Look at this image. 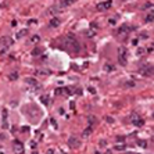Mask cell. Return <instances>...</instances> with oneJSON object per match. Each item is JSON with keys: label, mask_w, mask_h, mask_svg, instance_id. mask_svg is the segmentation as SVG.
Returning a JSON list of instances; mask_svg holds the SVG:
<instances>
[{"label": "cell", "mask_w": 154, "mask_h": 154, "mask_svg": "<svg viewBox=\"0 0 154 154\" xmlns=\"http://www.w3.org/2000/svg\"><path fill=\"white\" fill-rule=\"evenodd\" d=\"M13 150L16 154H22L24 153V145L20 140H14L13 142Z\"/></svg>", "instance_id": "6da1fadb"}, {"label": "cell", "mask_w": 154, "mask_h": 154, "mask_svg": "<svg viewBox=\"0 0 154 154\" xmlns=\"http://www.w3.org/2000/svg\"><path fill=\"white\" fill-rule=\"evenodd\" d=\"M118 60H119V62L122 65H126V50L123 47L118 50Z\"/></svg>", "instance_id": "7a4b0ae2"}, {"label": "cell", "mask_w": 154, "mask_h": 154, "mask_svg": "<svg viewBox=\"0 0 154 154\" xmlns=\"http://www.w3.org/2000/svg\"><path fill=\"white\" fill-rule=\"evenodd\" d=\"M68 146L71 149H78V147L81 146V142H79V139L75 138V136H71L68 140Z\"/></svg>", "instance_id": "3957f363"}, {"label": "cell", "mask_w": 154, "mask_h": 154, "mask_svg": "<svg viewBox=\"0 0 154 154\" xmlns=\"http://www.w3.org/2000/svg\"><path fill=\"white\" fill-rule=\"evenodd\" d=\"M131 121L133 125H136V126H142L143 123H145V121H143V118H140L139 115H136V114H132L131 115Z\"/></svg>", "instance_id": "277c9868"}, {"label": "cell", "mask_w": 154, "mask_h": 154, "mask_svg": "<svg viewBox=\"0 0 154 154\" xmlns=\"http://www.w3.org/2000/svg\"><path fill=\"white\" fill-rule=\"evenodd\" d=\"M110 7H111V0H107V1H103V3H99V4H97V10H100V11L108 10Z\"/></svg>", "instance_id": "5b68a950"}, {"label": "cell", "mask_w": 154, "mask_h": 154, "mask_svg": "<svg viewBox=\"0 0 154 154\" xmlns=\"http://www.w3.org/2000/svg\"><path fill=\"white\" fill-rule=\"evenodd\" d=\"M1 115H3V129H7L8 123H7V118H8V111L6 108L1 110Z\"/></svg>", "instance_id": "8992f818"}, {"label": "cell", "mask_w": 154, "mask_h": 154, "mask_svg": "<svg viewBox=\"0 0 154 154\" xmlns=\"http://www.w3.org/2000/svg\"><path fill=\"white\" fill-rule=\"evenodd\" d=\"M0 45L4 47L11 46V45H13V39L8 38V36H4V38H1V40H0Z\"/></svg>", "instance_id": "52a82bcc"}, {"label": "cell", "mask_w": 154, "mask_h": 154, "mask_svg": "<svg viewBox=\"0 0 154 154\" xmlns=\"http://www.w3.org/2000/svg\"><path fill=\"white\" fill-rule=\"evenodd\" d=\"M25 82L31 86V88H33V89H38L39 88L38 81H36V79H33V78H26V79H25Z\"/></svg>", "instance_id": "ba28073f"}, {"label": "cell", "mask_w": 154, "mask_h": 154, "mask_svg": "<svg viewBox=\"0 0 154 154\" xmlns=\"http://www.w3.org/2000/svg\"><path fill=\"white\" fill-rule=\"evenodd\" d=\"M77 0H60V7H69L71 4H74Z\"/></svg>", "instance_id": "9c48e42d"}, {"label": "cell", "mask_w": 154, "mask_h": 154, "mask_svg": "<svg viewBox=\"0 0 154 154\" xmlns=\"http://www.w3.org/2000/svg\"><path fill=\"white\" fill-rule=\"evenodd\" d=\"M58 25H60V20L57 17H53L50 20V26H58Z\"/></svg>", "instance_id": "30bf717a"}, {"label": "cell", "mask_w": 154, "mask_h": 154, "mask_svg": "<svg viewBox=\"0 0 154 154\" xmlns=\"http://www.w3.org/2000/svg\"><path fill=\"white\" fill-rule=\"evenodd\" d=\"M92 133V125H89L88 128H86L85 131H83V138H86V136H89Z\"/></svg>", "instance_id": "8fae6325"}, {"label": "cell", "mask_w": 154, "mask_h": 154, "mask_svg": "<svg viewBox=\"0 0 154 154\" xmlns=\"http://www.w3.org/2000/svg\"><path fill=\"white\" fill-rule=\"evenodd\" d=\"M40 101H42L45 106H49V96H42V97H40Z\"/></svg>", "instance_id": "7c38bea8"}, {"label": "cell", "mask_w": 154, "mask_h": 154, "mask_svg": "<svg viewBox=\"0 0 154 154\" xmlns=\"http://www.w3.org/2000/svg\"><path fill=\"white\" fill-rule=\"evenodd\" d=\"M54 94H56V96L62 94V88H57V89H54Z\"/></svg>", "instance_id": "4fadbf2b"}, {"label": "cell", "mask_w": 154, "mask_h": 154, "mask_svg": "<svg viewBox=\"0 0 154 154\" xmlns=\"http://www.w3.org/2000/svg\"><path fill=\"white\" fill-rule=\"evenodd\" d=\"M62 94L69 96V94H71V89H68V88H62Z\"/></svg>", "instance_id": "5bb4252c"}, {"label": "cell", "mask_w": 154, "mask_h": 154, "mask_svg": "<svg viewBox=\"0 0 154 154\" xmlns=\"http://www.w3.org/2000/svg\"><path fill=\"white\" fill-rule=\"evenodd\" d=\"M8 78H10V81H16V79H18V74H17V72H13Z\"/></svg>", "instance_id": "9a60e30c"}, {"label": "cell", "mask_w": 154, "mask_h": 154, "mask_svg": "<svg viewBox=\"0 0 154 154\" xmlns=\"http://www.w3.org/2000/svg\"><path fill=\"white\" fill-rule=\"evenodd\" d=\"M38 72L40 74V75H49V74H50L49 69H40V71H38Z\"/></svg>", "instance_id": "2e32d148"}, {"label": "cell", "mask_w": 154, "mask_h": 154, "mask_svg": "<svg viewBox=\"0 0 154 154\" xmlns=\"http://www.w3.org/2000/svg\"><path fill=\"white\" fill-rule=\"evenodd\" d=\"M31 40H32V43H38L39 40H40V38H39L38 35H33V36H32V39H31Z\"/></svg>", "instance_id": "e0dca14e"}, {"label": "cell", "mask_w": 154, "mask_h": 154, "mask_svg": "<svg viewBox=\"0 0 154 154\" xmlns=\"http://www.w3.org/2000/svg\"><path fill=\"white\" fill-rule=\"evenodd\" d=\"M26 29H24V31H21V32H18V35H17V38H22V36H25L26 35Z\"/></svg>", "instance_id": "ac0fdd59"}, {"label": "cell", "mask_w": 154, "mask_h": 154, "mask_svg": "<svg viewBox=\"0 0 154 154\" xmlns=\"http://www.w3.org/2000/svg\"><path fill=\"white\" fill-rule=\"evenodd\" d=\"M40 53H42V50H40V49H35V50L32 52V56H39Z\"/></svg>", "instance_id": "d6986e66"}, {"label": "cell", "mask_w": 154, "mask_h": 154, "mask_svg": "<svg viewBox=\"0 0 154 154\" xmlns=\"http://www.w3.org/2000/svg\"><path fill=\"white\" fill-rule=\"evenodd\" d=\"M115 149L117 150H123V149H125V145H121V146L118 145V146H115Z\"/></svg>", "instance_id": "ffe728a7"}, {"label": "cell", "mask_w": 154, "mask_h": 154, "mask_svg": "<svg viewBox=\"0 0 154 154\" xmlns=\"http://www.w3.org/2000/svg\"><path fill=\"white\" fill-rule=\"evenodd\" d=\"M139 146H140V147H146L147 143H146V142H139Z\"/></svg>", "instance_id": "44dd1931"}, {"label": "cell", "mask_w": 154, "mask_h": 154, "mask_svg": "<svg viewBox=\"0 0 154 154\" xmlns=\"http://www.w3.org/2000/svg\"><path fill=\"white\" fill-rule=\"evenodd\" d=\"M46 154H54V150H53V149H49Z\"/></svg>", "instance_id": "7402d4cb"}, {"label": "cell", "mask_w": 154, "mask_h": 154, "mask_svg": "<svg viewBox=\"0 0 154 154\" xmlns=\"http://www.w3.org/2000/svg\"><path fill=\"white\" fill-rule=\"evenodd\" d=\"M106 69H107V71L108 69H113V67H111V65H106Z\"/></svg>", "instance_id": "603a6c76"}, {"label": "cell", "mask_w": 154, "mask_h": 154, "mask_svg": "<svg viewBox=\"0 0 154 154\" xmlns=\"http://www.w3.org/2000/svg\"><path fill=\"white\" fill-rule=\"evenodd\" d=\"M32 154H38V151H32Z\"/></svg>", "instance_id": "cb8c5ba5"}, {"label": "cell", "mask_w": 154, "mask_h": 154, "mask_svg": "<svg viewBox=\"0 0 154 154\" xmlns=\"http://www.w3.org/2000/svg\"><path fill=\"white\" fill-rule=\"evenodd\" d=\"M96 154H100V153H96Z\"/></svg>", "instance_id": "d4e9b609"}]
</instances>
